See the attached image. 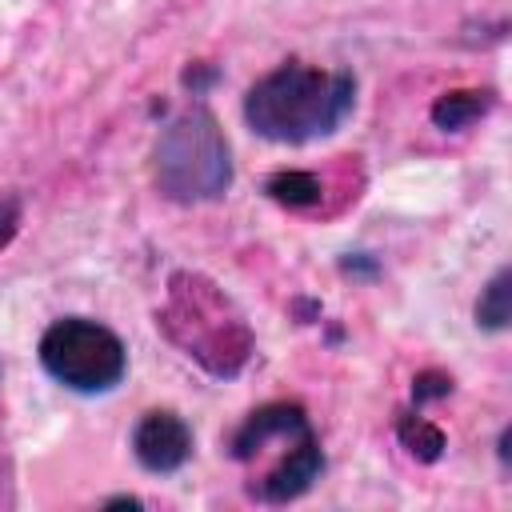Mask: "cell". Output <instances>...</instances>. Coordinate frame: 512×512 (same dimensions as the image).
<instances>
[{
  "label": "cell",
  "mask_w": 512,
  "mask_h": 512,
  "mask_svg": "<svg viewBox=\"0 0 512 512\" xmlns=\"http://www.w3.org/2000/svg\"><path fill=\"white\" fill-rule=\"evenodd\" d=\"M20 220H24V200L16 192H0V252L16 240Z\"/></svg>",
  "instance_id": "8fae6325"
},
{
  "label": "cell",
  "mask_w": 512,
  "mask_h": 512,
  "mask_svg": "<svg viewBox=\"0 0 512 512\" xmlns=\"http://www.w3.org/2000/svg\"><path fill=\"white\" fill-rule=\"evenodd\" d=\"M152 180L176 204L220 200L232 188V148L208 108L168 120L152 144Z\"/></svg>",
  "instance_id": "277c9868"
},
{
  "label": "cell",
  "mask_w": 512,
  "mask_h": 512,
  "mask_svg": "<svg viewBox=\"0 0 512 512\" xmlns=\"http://www.w3.org/2000/svg\"><path fill=\"white\" fill-rule=\"evenodd\" d=\"M160 332L204 372L228 380L252 360V328L228 292L200 272H172L164 308L156 312Z\"/></svg>",
  "instance_id": "7a4b0ae2"
},
{
  "label": "cell",
  "mask_w": 512,
  "mask_h": 512,
  "mask_svg": "<svg viewBox=\"0 0 512 512\" xmlns=\"http://www.w3.org/2000/svg\"><path fill=\"white\" fill-rule=\"evenodd\" d=\"M488 108H492V92H480V88L444 92V96L432 104V124L444 128V132H460V128H468V124H476Z\"/></svg>",
  "instance_id": "52a82bcc"
},
{
  "label": "cell",
  "mask_w": 512,
  "mask_h": 512,
  "mask_svg": "<svg viewBox=\"0 0 512 512\" xmlns=\"http://www.w3.org/2000/svg\"><path fill=\"white\" fill-rule=\"evenodd\" d=\"M396 432H400V444H404L416 460H440V452H444V432H440L436 424H428L424 416H400Z\"/></svg>",
  "instance_id": "30bf717a"
},
{
  "label": "cell",
  "mask_w": 512,
  "mask_h": 512,
  "mask_svg": "<svg viewBox=\"0 0 512 512\" xmlns=\"http://www.w3.org/2000/svg\"><path fill=\"white\" fill-rule=\"evenodd\" d=\"M272 444H280V456L260 480L248 484V492L264 504H288V500L304 496L324 472V448L296 400L260 404L232 432V456L244 464L256 460L260 452H268Z\"/></svg>",
  "instance_id": "3957f363"
},
{
  "label": "cell",
  "mask_w": 512,
  "mask_h": 512,
  "mask_svg": "<svg viewBox=\"0 0 512 512\" xmlns=\"http://www.w3.org/2000/svg\"><path fill=\"white\" fill-rule=\"evenodd\" d=\"M356 108V80L304 60H284L244 96V120L276 144H308L332 136Z\"/></svg>",
  "instance_id": "6da1fadb"
},
{
  "label": "cell",
  "mask_w": 512,
  "mask_h": 512,
  "mask_svg": "<svg viewBox=\"0 0 512 512\" xmlns=\"http://www.w3.org/2000/svg\"><path fill=\"white\" fill-rule=\"evenodd\" d=\"M44 372L64 384L68 392L80 396H96V392H112L124 372H128V348L124 340L92 320V316H60L44 328L40 348H36Z\"/></svg>",
  "instance_id": "5b68a950"
},
{
  "label": "cell",
  "mask_w": 512,
  "mask_h": 512,
  "mask_svg": "<svg viewBox=\"0 0 512 512\" xmlns=\"http://www.w3.org/2000/svg\"><path fill=\"white\" fill-rule=\"evenodd\" d=\"M268 196L288 208H316L324 200V184L312 172H276L268 180Z\"/></svg>",
  "instance_id": "ba28073f"
},
{
  "label": "cell",
  "mask_w": 512,
  "mask_h": 512,
  "mask_svg": "<svg viewBox=\"0 0 512 512\" xmlns=\"http://www.w3.org/2000/svg\"><path fill=\"white\" fill-rule=\"evenodd\" d=\"M132 456L152 476L180 472L192 460V428L172 408H152L132 428Z\"/></svg>",
  "instance_id": "8992f818"
},
{
  "label": "cell",
  "mask_w": 512,
  "mask_h": 512,
  "mask_svg": "<svg viewBox=\"0 0 512 512\" xmlns=\"http://www.w3.org/2000/svg\"><path fill=\"white\" fill-rule=\"evenodd\" d=\"M508 268H500L484 288H480V300H476V324L484 332H504L508 328Z\"/></svg>",
  "instance_id": "9c48e42d"
}]
</instances>
